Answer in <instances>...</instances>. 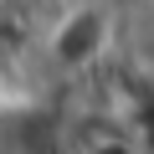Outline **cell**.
Instances as JSON below:
<instances>
[{
    "instance_id": "2",
    "label": "cell",
    "mask_w": 154,
    "mask_h": 154,
    "mask_svg": "<svg viewBox=\"0 0 154 154\" xmlns=\"http://www.w3.org/2000/svg\"><path fill=\"white\" fill-rule=\"evenodd\" d=\"M149 154H154V118H149Z\"/></svg>"
},
{
    "instance_id": "1",
    "label": "cell",
    "mask_w": 154,
    "mask_h": 154,
    "mask_svg": "<svg viewBox=\"0 0 154 154\" xmlns=\"http://www.w3.org/2000/svg\"><path fill=\"white\" fill-rule=\"evenodd\" d=\"M108 41H113V16H108L103 5H72V11L51 26L46 51H51V62H57L62 72H77V67H93V62L108 51Z\"/></svg>"
}]
</instances>
